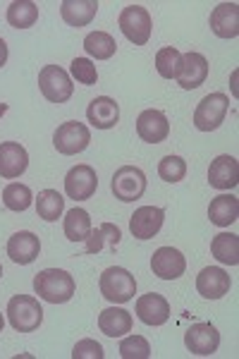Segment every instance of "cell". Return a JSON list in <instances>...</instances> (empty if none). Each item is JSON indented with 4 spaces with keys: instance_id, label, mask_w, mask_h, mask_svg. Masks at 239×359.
Here are the masks:
<instances>
[{
    "instance_id": "8d00e7d4",
    "label": "cell",
    "mask_w": 239,
    "mask_h": 359,
    "mask_svg": "<svg viewBox=\"0 0 239 359\" xmlns=\"http://www.w3.org/2000/svg\"><path fill=\"white\" fill-rule=\"evenodd\" d=\"M5 62H8V43L0 39V67H3Z\"/></svg>"
},
{
    "instance_id": "f1b7e54d",
    "label": "cell",
    "mask_w": 239,
    "mask_h": 359,
    "mask_svg": "<svg viewBox=\"0 0 239 359\" xmlns=\"http://www.w3.org/2000/svg\"><path fill=\"white\" fill-rule=\"evenodd\" d=\"M39 20V5L32 0H15L8 8V25L13 29H29Z\"/></svg>"
},
{
    "instance_id": "ba28073f",
    "label": "cell",
    "mask_w": 239,
    "mask_h": 359,
    "mask_svg": "<svg viewBox=\"0 0 239 359\" xmlns=\"http://www.w3.org/2000/svg\"><path fill=\"white\" fill-rule=\"evenodd\" d=\"M91 142V132L89 127L84 123H77V120H69V123H62L60 127L55 130L53 135V144L55 149L60 151L62 156H74V154H81Z\"/></svg>"
},
{
    "instance_id": "cb8c5ba5",
    "label": "cell",
    "mask_w": 239,
    "mask_h": 359,
    "mask_svg": "<svg viewBox=\"0 0 239 359\" xmlns=\"http://www.w3.org/2000/svg\"><path fill=\"white\" fill-rule=\"evenodd\" d=\"M120 240H122V233H120L118 225L103 223V225H98L96 230L91 228L89 237L84 240V252L98 254V252H103V249H115L120 245Z\"/></svg>"
},
{
    "instance_id": "d590c367",
    "label": "cell",
    "mask_w": 239,
    "mask_h": 359,
    "mask_svg": "<svg viewBox=\"0 0 239 359\" xmlns=\"http://www.w3.org/2000/svg\"><path fill=\"white\" fill-rule=\"evenodd\" d=\"M103 357H106V352H103L101 343H96L91 338L79 340L72 350V359H103Z\"/></svg>"
},
{
    "instance_id": "4dcf8cb0",
    "label": "cell",
    "mask_w": 239,
    "mask_h": 359,
    "mask_svg": "<svg viewBox=\"0 0 239 359\" xmlns=\"http://www.w3.org/2000/svg\"><path fill=\"white\" fill-rule=\"evenodd\" d=\"M32 199H34L32 189L22 182H10L8 187L3 189V204L5 208H10V211H15V213L27 211V208L32 206Z\"/></svg>"
},
{
    "instance_id": "ab89813d",
    "label": "cell",
    "mask_w": 239,
    "mask_h": 359,
    "mask_svg": "<svg viewBox=\"0 0 239 359\" xmlns=\"http://www.w3.org/2000/svg\"><path fill=\"white\" fill-rule=\"evenodd\" d=\"M0 278H3V266H0Z\"/></svg>"
},
{
    "instance_id": "7402d4cb",
    "label": "cell",
    "mask_w": 239,
    "mask_h": 359,
    "mask_svg": "<svg viewBox=\"0 0 239 359\" xmlns=\"http://www.w3.org/2000/svg\"><path fill=\"white\" fill-rule=\"evenodd\" d=\"M134 326L132 314L122 306H110V309H103L101 316H98V328H101L103 335L108 338H122L125 333H130Z\"/></svg>"
},
{
    "instance_id": "d4e9b609",
    "label": "cell",
    "mask_w": 239,
    "mask_h": 359,
    "mask_svg": "<svg viewBox=\"0 0 239 359\" xmlns=\"http://www.w3.org/2000/svg\"><path fill=\"white\" fill-rule=\"evenodd\" d=\"M239 216V201L235 194H218L208 206V218L218 228H227L237 221Z\"/></svg>"
},
{
    "instance_id": "5b68a950",
    "label": "cell",
    "mask_w": 239,
    "mask_h": 359,
    "mask_svg": "<svg viewBox=\"0 0 239 359\" xmlns=\"http://www.w3.org/2000/svg\"><path fill=\"white\" fill-rule=\"evenodd\" d=\"M39 89L50 103H67L74 94V84L60 65H46L39 72Z\"/></svg>"
},
{
    "instance_id": "9c48e42d",
    "label": "cell",
    "mask_w": 239,
    "mask_h": 359,
    "mask_svg": "<svg viewBox=\"0 0 239 359\" xmlns=\"http://www.w3.org/2000/svg\"><path fill=\"white\" fill-rule=\"evenodd\" d=\"M98 189V175L91 165L81 163L74 165L65 175V194L74 201H86L96 194Z\"/></svg>"
},
{
    "instance_id": "d6a6232c",
    "label": "cell",
    "mask_w": 239,
    "mask_h": 359,
    "mask_svg": "<svg viewBox=\"0 0 239 359\" xmlns=\"http://www.w3.org/2000/svg\"><path fill=\"white\" fill-rule=\"evenodd\" d=\"M158 175L161 180H165V182H179V180H184L186 175V161L182 156H165V158H161L158 163Z\"/></svg>"
},
{
    "instance_id": "603a6c76",
    "label": "cell",
    "mask_w": 239,
    "mask_h": 359,
    "mask_svg": "<svg viewBox=\"0 0 239 359\" xmlns=\"http://www.w3.org/2000/svg\"><path fill=\"white\" fill-rule=\"evenodd\" d=\"M98 13L96 0H62L60 15L69 27H86Z\"/></svg>"
},
{
    "instance_id": "2e32d148",
    "label": "cell",
    "mask_w": 239,
    "mask_h": 359,
    "mask_svg": "<svg viewBox=\"0 0 239 359\" xmlns=\"http://www.w3.org/2000/svg\"><path fill=\"white\" fill-rule=\"evenodd\" d=\"M208 77V60L203 57L201 53H189L182 55V67H179V74H177V84L182 86L184 91H191V89H199V86L206 82Z\"/></svg>"
},
{
    "instance_id": "9a60e30c",
    "label": "cell",
    "mask_w": 239,
    "mask_h": 359,
    "mask_svg": "<svg viewBox=\"0 0 239 359\" xmlns=\"http://www.w3.org/2000/svg\"><path fill=\"white\" fill-rule=\"evenodd\" d=\"M137 135L146 144H161L170 135V123H168L165 113L149 108L137 118Z\"/></svg>"
},
{
    "instance_id": "484cf974",
    "label": "cell",
    "mask_w": 239,
    "mask_h": 359,
    "mask_svg": "<svg viewBox=\"0 0 239 359\" xmlns=\"http://www.w3.org/2000/svg\"><path fill=\"white\" fill-rule=\"evenodd\" d=\"M211 254L215 262H220L225 266H237L239 264V235L235 233L215 235L211 242Z\"/></svg>"
},
{
    "instance_id": "30bf717a",
    "label": "cell",
    "mask_w": 239,
    "mask_h": 359,
    "mask_svg": "<svg viewBox=\"0 0 239 359\" xmlns=\"http://www.w3.org/2000/svg\"><path fill=\"white\" fill-rule=\"evenodd\" d=\"M151 271L158 276L161 280H177L186 271V259L179 249L175 247H161L151 257Z\"/></svg>"
},
{
    "instance_id": "1f68e13d",
    "label": "cell",
    "mask_w": 239,
    "mask_h": 359,
    "mask_svg": "<svg viewBox=\"0 0 239 359\" xmlns=\"http://www.w3.org/2000/svg\"><path fill=\"white\" fill-rule=\"evenodd\" d=\"M179 67H182V53L177 48L168 46V48H161L156 53V69H158L163 79H177Z\"/></svg>"
},
{
    "instance_id": "e575fe53",
    "label": "cell",
    "mask_w": 239,
    "mask_h": 359,
    "mask_svg": "<svg viewBox=\"0 0 239 359\" xmlns=\"http://www.w3.org/2000/svg\"><path fill=\"white\" fill-rule=\"evenodd\" d=\"M69 72H72V77L84 86H91L98 82V69L89 57H74V60L69 62Z\"/></svg>"
},
{
    "instance_id": "52a82bcc",
    "label": "cell",
    "mask_w": 239,
    "mask_h": 359,
    "mask_svg": "<svg viewBox=\"0 0 239 359\" xmlns=\"http://www.w3.org/2000/svg\"><path fill=\"white\" fill-rule=\"evenodd\" d=\"M230 111V98L225 94H208L199 101L194 111V127L199 132H213L225 123V115Z\"/></svg>"
},
{
    "instance_id": "74e56055",
    "label": "cell",
    "mask_w": 239,
    "mask_h": 359,
    "mask_svg": "<svg viewBox=\"0 0 239 359\" xmlns=\"http://www.w3.org/2000/svg\"><path fill=\"white\" fill-rule=\"evenodd\" d=\"M5 113H8V103H0V118H3Z\"/></svg>"
},
{
    "instance_id": "836d02e7",
    "label": "cell",
    "mask_w": 239,
    "mask_h": 359,
    "mask_svg": "<svg viewBox=\"0 0 239 359\" xmlns=\"http://www.w3.org/2000/svg\"><path fill=\"white\" fill-rule=\"evenodd\" d=\"M120 357L122 359H149L151 345L144 335H130L120 343Z\"/></svg>"
},
{
    "instance_id": "44dd1931",
    "label": "cell",
    "mask_w": 239,
    "mask_h": 359,
    "mask_svg": "<svg viewBox=\"0 0 239 359\" xmlns=\"http://www.w3.org/2000/svg\"><path fill=\"white\" fill-rule=\"evenodd\" d=\"M211 32L218 39L239 36V5L237 3H220L218 8H213Z\"/></svg>"
},
{
    "instance_id": "8992f818",
    "label": "cell",
    "mask_w": 239,
    "mask_h": 359,
    "mask_svg": "<svg viewBox=\"0 0 239 359\" xmlns=\"http://www.w3.org/2000/svg\"><path fill=\"white\" fill-rule=\"evenodd\" d=\"M110 189H113L115 199L130 204V201L142 199L144 192H146V175H144V170L137 165H122L115 170Z\"/></svg>"
},
{
    "instance_id": "277c9868",
    "label": "cell",
    "mask_w": 239,
    "mask_h": 359,
    "mask_svg": "<svg viewBox=\"0 0 239 359\" xmlns=\"http://www.w3.org/2000/svg\"><path fill=\"white\" fill-rule=\"evenodd\" d=\"M118 25L122 29V34L127 36V41H132L134 46H146L153 32V22L146 8L142 5H127L120 13Z\"/></svg>"
},
{
    "instance_id": "f35d334b",
    "label": "cell",
    "mask_w": 239,
    "mask_h": 359,
    "mask_svg": "<svg viewBox=\"0 0 239 359\" xmlns=\"http://www.w3.org/2000/svg\"><path fill=\"white\" fill-rule=\"evenodd\" d=\"M3 326H5V318H3V314H0V333H3Z\"/></svg>"
},
{
    "instance_id": "f546056e",
    "label": "cell",
    "mask_w": 239,
    "mask_h": 359,
    "mask_svg": "<svg viewBox=\"0 0 239 359\" xmlns=\"http://www.w3.org/2000/svg\"><path fill=\"white\" fill-rule=\"evenodd\" d=\"M84 50L91 57H96V60H108V57L115 55L118 43H115V39L108 32H91L84 39Z\"/></svg>"
},
{
    "instance_id": "83f0119b",
    "label": "cell",
    "mask_w": 239,
    "mask_h": 359,
    "mask_svg": "<svg viewBox=\"0 0 239 359\" xmlns=\"http://www.w3.org/2000/svg\"><path fill=\"white\" fill-rule=\"evenodd\" d=\"M62 211H65V199H62V194L57 189H43V192H39L36 213L41 221L55 223L62 216Z\"/></svg>"
},
{
    "instance_id": "d6986e66",
    "label": "cell",
    "mask_w": 239,
    "mask_h": 359,
    "mask_svg": "<svg viewBox=\"0 0 239 359\" xmlns=\"http://www.w3.org/2000/svg\"><path fill=\"white\" fill-rule=\"evenodd\" d=\"M41 252V240L29 230H20L8 240V257L13 259L15 264L20 266H29L32 262H36Z\"/></svg>"
},
{
    "instance_id": "ffe728a7",
    "label": "cell",
    "mask_w": 239,
    "mask_h": 359,
    "mask_svg": "<svg viewBox=\"0 0 239 359\" xmlns=\"http://www.w3.org/2000/svg\"><path fill=\"white\" fill-rule=\"evenodd\" d=\"M86 120L96 130H113L120 123V106L110 96H98L86 108Z\"/></svg>"
},
{
    "instance_id": "4316f807",
    "label": "cell",
    "mask_w": 239,
    "mask_h": 359,
    "mask_svg": "<svg viewBox=\"0 0 239 359\" xmlns=\"http://www.w3.org/2000/svg\"><path fill=\"white\" fill-rule=\"evenodd\" d=\"M62 230L69 242H84L91 233V216L84 208H72L65 213V221H62Z\"/></svg>"
},
{
    "instance_id": "7c38bea8",
    "label": "cell",
    "mask_w": 239,
    "mask_h": 359,
    "mask_svg": "<svg viewBox=\"0 0 239 359\" xmlns=\"http://www.w3.org/2000/svg\"><path fill=\"white\" fill-rule=\"evenodd\" d=\"M163 221H165V211L161 206H142L132 213L130 230L137 240H151L161 233Z\"/></svg>"
},
{
    "instance_id": "3957f363",
    "label": "cell",
    "mask_w": 239,
    "mask_h": 359,
    "mask_svg": "<svg viewBox=\"0 0 239 359\" xmlns=\"http://www.w3.org/2000/svg\"><path fill=\"white\" fill-rule=\"evenodd\" d=\"M101 294L113 304H125L137 294V278L122 266H110L101 276Z\"/></svg>"
},
{
    "instance_id": "ac0fdd59",
    "label": "cell",
    "mask_w": 239,
    "mask_h": 359,
    "mask_svg": "<svg viewBox=\"0 0 239 359\" xmlns=\"http://www.w3.org/2000/svg\"><path fill=\"white\" fill-rule=\"evenodd\" d=\"M29 168V154L22 144L3 142L0 144V177L15 180Z\"/></svg>"
},
{
    "instance_id": "5bb4252c",
    "label": "cell",
    "mask_w": 239,
    "mask_h": 359,
    "mask_svg": "<svg viewBox=\"0 0 239 359\" xmlns=\"http://www.w3.org/2000/svg\"><path fill=\"white\" fill-rule=\"evenodd\" d=\"M232 280L220 266H206L199 276H196V290L203 299H220L230 292Z\"/></svg>"
},
{
    "instance_id": "e0dca14e",
    "label": "cell",
    "mask_w": 239,
    "mask_h": 359,
    "mask_svg": "<svg viewBox=\"0 0 239 359\" xmlns=\"http://www.w3.org/2000/svg\"><path fill=\"white\" fill-rule=\"evenodd\" d=\"M239 182V163L235 156L223 154L211 161L208 168V184L213 189H232Z\"/></svg>"
},
{
    "instance_id": "4fadbf2b",
    "label": "cell",
    "mask_w": 239,
    "mask_h": 359,
    "mask_svg": "<svg viewBox=\"0 0 239 359\" xmlns=\"http://www.w3.org/2000/svg\"><path fill=\"white\" fill-rule=\"evenodd\" d=\"M134 311H137L139 321L146 323V326H163L170 318V304L158 292L142 294L134 304Z\"/></svg>"
},
{
    "instance_id": "6da1fadb",
    "label": "cell",
    "mask_w": 239,
    "mask_h": 359,
    "mask_svg": "<svg viewBox=\"0 0 239 359\" xmlns=\"http://www.w3.org/2000/svg\"><path fill=\"white\" fill-rule=\"evenodd\" d=\"M34 290L43 302L48 304H65L74 297L77 283L62 269H46L34 278Z\"/></svg>"
},
{
    "instance_id": "8fae6325",
    "label": "cell",
    "mask_w": 239,
    "mask_h": 359,
    "mask_svg": "<svg viewBox=\"0 0 239 359\" xmlns=\"http://www.w3.org/2000/svg\"><path fill=\"white\" fill-rule=\"evenodd\" d=\"M184 345L191 355L208 357V355H213V352H218L220 333L213 323H194V326L184 333Z\"/></svg>"
},
{
    "instance_id": "7a4b0ae2",
    "label": "cell",
    "mask_w": 239,
    "mask_h": 359,
    "mask_svg": "<svg viewBox=\"0 0 239 359\" xmlns=\"http://www.w3.org/2000/svg\"><path fill=\"white\" fill-rule=\"evenodd\" d=\"M8 321L17 333H34L43 323V309L32 294H15L8 302Z\"/></svg>"
}]
</instances>
